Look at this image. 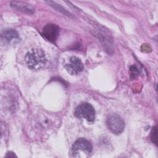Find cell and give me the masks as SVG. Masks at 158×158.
<instances>
[{
    "instance_id": "52a82bcc",
    "label": "cell",
    "mask_w": 158,
    "mask_h": 158,
    "mask_svg": "<svg viewBox=\"0 0 158 158\" xmlns=\"http://www.w3.org/2000/svg\"><path fill=\"white\" fill-rule=\"evenodd\" d=\"M2 38L8 44H15L19 41V34L14 29H7L3 31Z\"/></svg>"
},
{
    "instance_id": "277c9868",
    "label": "cell",
    "mask_w": 158,
    "mask_h": 158,
    "mask_svg": "<svg viewBox=\"0 0 158 158\" xmlns=\"http://www.w3.org/2000/svg\"><path fill=\"white\" fill-rule=\"evenodd\" d=\"M106 124L108 128L115 135L121 134L125 128L123 120L117 114H110L106 119Z\"/></svg>"
},
{
    "instance_id": "6da1fadb",
    "label": "cell",
    "mask_w": 158,
    "mask_h": 158,
    "mask_svg": "<svg viewBox=\"0 0 158 158\" xmlns=\"http://www.w3.org/2000/svg\"><path fill=\"white\" fill-rule=\"evenodd\" d=\"M25 61L29 69L39 70L46 65L47 58L42 49H32L25 55Z\"/></svg>"
},
{
    "instance_id": "7c38bea8",
    "label": "cell",
    "mask_w": 158,
    "mask_h": 158,
    "mask_svg": "<svg viewBox=\"0 0 158 158\" xmlns=\"http://www.w3.org/2000/svg\"><path fill=\"white\" fill-rule=\"evenodd\" d=\"M17 157V156L15 154V153H14L12 152H7L6 155L5 156V157Z\"/></svg>"
},
{
    "instance_id": "5b68a950",
    "label": "cell",
    "mask_w": 158,
    "mask_h": 158,
    "mask_svg": "<svg viewBox=\"0 0 158 158\" xmlns=\"http://www.w3.org/2000/svg\"><path fill=\"white\" fill-rule=\"evenodd\" d=\"M64 67L71 75H77L84 69V65L81 60L75 56L70 57L69 61L64 64Z\"/></svg>"
},
{
    "instance_id": "30bf717a",
    "label": "cell",
    "mask_w": 158,
    "mask_h": 158,
    "mask_svg": "<svg viewBox=\"0 0 158 158\" xmlns=\"http://www.w3.org/2000/svg\"><path fill=\"white\" fill-rule=\"evenodd\" d=\"M130 70L131 72V76H132V78H135L136 77H137L139 73V69L137 68L136 66L135 65H133L130 67Z\"/></svg>"
},
{
    "instance_id": "8fae6325",
    "label": "cell",
    "mask_w": 158,
    "mask_h": 158,
    "mask_svg": "<svg viewBox=\"0 0 158 158\" xmlns=\"http://www.w3.org/2000/svg\"><path fill=\"white\" fill-rule=\"evenodd\" d=\"M151 138L155 144H157V128L156 127H154L152 130V131L151 133Z\"/></svg>"
},
{
    "instance_id": "7a4b0ae2",
    "label": "cell",
    "mask_w": 158,
    "mask_h": 158,
    "mask_svg": "<svg viewBox=\"0 0 158 158\" xmlns=\"http://www.w3.org/2000/svg\"><path fill=\"white\" fill-rule=\"evenodd\" d=\"M92 152V146L87 139L81 138L77 139L72 147V154L75 157H87Z\"/></svg>"
},
{
    "instance_id": "ba28073f",
    "label": "cell",
    "mask_w": 158,
    "mask_h": 158,
    "mask_svg": "<svg viewBox=\"0 0 158 158\" xmlns=\"http://www.w3.org/2000/svg\"><path fill=\"white\" fill-rule=\"evenodd\" d=\"M10 6L15 9L28 14H33L34 11L33 7L30 4L22 1H12L10 3Z\"/></svg>"
},
{
    "instance_id": "9c48e42d",
    "label": "cell",
    "mask_w": 158,
    "mask_h": 158,
    "mask_svg": "<svg viewBox=\"0 0 158 158\" xmlns=\"http://www.w3.org/2000/svg\"><path fill=\"white\" fill-rule=\"evenodd\" d=\"M48 2V4H49L50 6H52V7H53L54 8H55L56 10H59V11H60V12H62L64 13L65 14H67V15H69V12H68L65 9H64L62 6H59V4H57L56 2H53V1H48V2Z\"/></svg>"
},
{
    "instance_id": "3957f363",
    "label": "cell",
    "mask_w": 158,
    "mask_h": 158,
    "mask_svg": "<svg viewBox=\"0 0 158 158\" xmlns=\"http://www.w3.org/2000/svg\"><path fill=\"white\" fill-rule=\"evenodd\" d=\"M75 115L78 118H85L88 123H92L95 119V110L93 106L88 102L82 103L75 109Z\"/></svg>"
},
{
    "instance_id": "8992f818",
    "label": "cell",
    "mask_w": 158,
    "mask_h": 158,
    "mask_svg": "<svg viewBox=\"0 0 158 158\" xmlns=\"http://www.w3.org/2000/svg\"><path fill=\"white\" fill-rule=\"evenodd\" d=\"M59 27L54 23H48L44 26L41 34L44 38L50 42L54 43L59 36Z\"/></svg>"
}]
</instances>
